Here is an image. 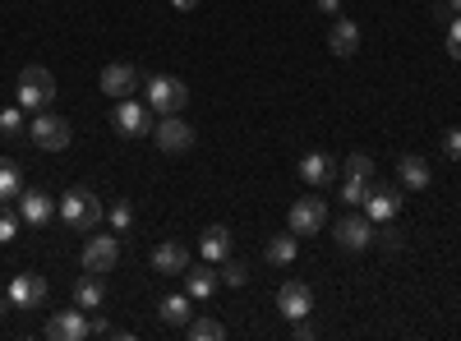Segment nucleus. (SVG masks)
<instances>
[{
	"mask_svg": "<svg viewBox=\"0 0 461 341\" xmlns=\"http://www.w3.org/2000/svg\"><path fill=\"white\" fill-rule=\"evenodd\" d=\"M60 221L69 226V231L74 236H88V231H97V226H102V217H106V208L97 203V194H93V189H69V194L60 199Z\"/></svg>",
	"mask_w": 461,
	"mask_h": 341,
	"instance_id": "1",
	"label": "nucleus"
},
{
	"mask_svg": "<svg viewBox=\"0 0 461 341\" xmlns=\"http://www.w3.org/2000/svg\"><path fill=\"white\" fill-rule=\"evenodd\" d=\"M56 102V74L47 65H28L19 74V106L23 111H51Z\"/></svg>",
	"mask_w": 461,
	"mask_h": 341,
	"instance_id": "2",
	"label": "nucleus"
},
{
	"mask_svg": "<svg viewBox=\"0 0 461 341\" xmlns=\"http://www.w3.org/2000/svg\"><path fill=\"white\" fill-rule=\"evenodd\" d=\"M111 125L121 139H148L152 125H158V111H152L148 102H134V97H121L111 111Z\"/></svg>",
	"mask_w": 461,
	"mask_h": 341,
	"instance_id": "3",
	"label": "nucleus"
},
{
	"mask_svg": "<svg viewBox=\"0 0 461 341\" xmlns=\"http://www.w3.org/2000/svg\"><path fill=\"white\" fill-rule=\"evenodd\" d=\"M143 88H148V106L158 111V116H176V111L189 106V88H185V79H176V74H152Z\"/></svg>",
	"mask_w": 461,
	"mask_h": 341,
	"instance_id": "4",
	"label": "nucleus"
},
{
	"mask_svg": "<svg viewBox=\"0 0 461 341\" xmlns=\"http://www.w3.org/2000/svg\"><path fill=\"white\" fill-rule=\"evenodd\" d=\"M28 139L42 148V153H65L69 139H74V130H69L65 116H56V111H37V116L28 121Z\"/></svg>",
	"mask_w": 461,
	"mask_h": 341,
	"instance_id": "5",
	"label": "nucleus"
},
{
	"mask_svg": "<svg viewBox=\"0 0 461 341\" xmlns=\"http://www.w3.org/2000/svg\"><path fill=\"white\" fill-rule=\"evenodd\" d=\"M79 263H84V273H97V277L115 273V263H121V240L88 231V240H84V258H79Z\"/></svg>",
	"mask_w": 461,
	"mask_h": 341,
	"instance_id": "6",
	"label": "nucleus"
},
{
	"mask_svg": "<svg viewBox=\"0 0 461 341\" xmlns=\"http://www.w3.org/2000/svg\"><path fill=\"white\" fill-rule=\"evenodd\" d=\"M152 139H158L162 153L176 157V153H189V148H194V125H189L180 111H176V116H162L158 125H152Z\"/></svg>",
	"mask_w": 461,
	"mask_h": 341,
	"instance_id": "7",
	"label": "nucleus"
},
{
	"mask_svg": "<svg viewBox=\"0 0 461 341\" xmlns=\"http://www.w3.org/2000/svg\"><path fill=\"white\" fill-rule=\"evenodd\" d=\"M328 226V203L323 199H295L291 212H286V231L295 236H319Z\"/></svg>",
	"mask_w": 461,
	"mask_h": 341,
	"instance_id": "8",
	"label": "nucleus"
},
{
	"mask_svg": "<svg viewBox=\"0 0 461 341\" xmlns=\"http://www.w3.org/2000/svg\"><path fill=\"white\" fill-rule=\"evenodd\" d=\"M406 203V189L402 184H369V199H365V217L378 226V221H393Z\"/></svg>",
	"mask_w": 461,
	"mask_h": 341,
	"instance_id": "9",
	"label": "nucleus"
},
{
	"mask_svg": "<svg viewBox=\"0 0 461 341\" xmlns=\"http://www.w3.org/2000/svg\"><path fill=\"white\" fill-rule=\"evenodd\" d=\"M378 240V226L360 212V217H341L337 221V245L346 249V254H360V249H369Z\"/></svg>",
	"mask_w": 461,
	"mask_h": 341,
	"instance_id": "10",
	"label": "nucleus"
},
{
	"mask_svg": "<svg viewBox=\"0 0 461 341\" xmlns=\"http://www.w3.org/2000/svg\"><path fill=\"white\" fill-rule=\"evenodd\" d=\"M97 88L106 93V97H134V88H139V69L134 65H125V60H111L106 69H102V79H97Z\"/></svg>",
	"mask_w": 461,
	"mask_h": 341,
	"instance_id": "11",
	"label": "nucleus"
},
{
	"mask_svg": "<svg viewBox=\"0 0 461 341\" xmlns=\"http://www.w3.org/2000/svg\"><path fill=\"white\" fill-rule=\"evenodd\" d=\"M47 337L51 341H84V337H93V328H88L84 310L74 305V310H60V314L47 319Z\"/></svg>",
	"mask_w": 461,
	"mask_h": 341,
	"instance_id": "12",
	"label": "nucleus"
},
{
	"mask_svg": "<svg viewBox=\"0 0 461 341\" xmlns=\"http://www.w3.org/2000/svg\"><path fill=\"white\" fill-rule=\"evenodd\" d=\"M10 305H14V310H37V305H47V277L19 273V277L10 282Z\"/></svg>",
	"mask_w": 461,
	"mask_h": 341,
	"instance_id": "13",
	"label": "nucleus"
},
{
	"mask_svg": "<svg viewBox=\"0 0 461 341\" xmlns=\"http://www.w3.org/2000/svg\"><path fill=\"white\" fill-rule=\"evenodd\" d=\"M152 273L158 277H185V268H189V249L180 245V240H162L158 249H152Z\"/></svg>",
	"mask_w": 461,
	"mask_h": 341,
	"instance_id": "14",
	"label": "nucleus"
},
{
	"mask_svg": "<svg viewBox=\"0 0 461 341\" xmlns=\"http://www.w3.org/2000/svg\"><path fill=\"white\" fill-rule=\"evenodd\" d=\"M277 310L295 323V319H310V310H314V291L304 286V282H286L282 291H277Z\"/></svg>",
	"mask_w": 461,
	"mask_h": 341,
	"instance_id": "15",
	"label": "nucleus"
},
{
	"mask_svg": "<svg viewBox=\"0 0 461 341\" xmlns=\"http://www.w3.org/2000/svg\"><path fill=\"white\" fill-rule=\"evenodd\" d=\"M14 203H19V217H23L28 226H47V221L56 217V203H51L47 189H23Z\"/></svg>",
	"mask_w": 461,
	"mask_h": 341,
	"instance_id": "16",
	"label": "nucleus"
},
{
	"mask_svg": "<svg viewBox=\"0 0 461 341\" xmlns=\"http://www.w3.org/2000/svg\"><path fill=\"white\" fill-rule=\"evenodd\" d=\"M217 286H221L217 263H199V268H185V291H189V300H212Z\"/></svg>",
	"mask_w": 461,
	"mask_h": 341,
	"instance_id": "17",
	"label": "nucleus"
},
{
	"mask_svg": "<svg viewBox=\"0 0 461 341\" xmlns=\"http://www.w3.org/2000/svg\"><path fill=\"white\" fill-rule=\"evenodd\" d=\"M328 47H332V56H356L360 51V28H356V19H346V14H337L332 19V28H328Z\"/></svg>",
	"mask_w": 461,
	"mask_h": 341,
	"instance_id": "18",
	"label": "nucleus"
},
{
	"mask_svg": "<svg viewBox=\"0 0 461 341\" xmlns=\"http://www.w3.org/2000/svg\"><path fill=\"white\" fill-rule=\"evenodd\" d=\"M300 180L314 184V189L332 184V180H337V157H328V153H304V157H300Z\"/></svg>",
	"mask_w": 461,
	"mask_h": 341,
	"instance_id": "19",
	"label": "nucleus"
},
{
	"mask_svg": "<svg viewBox=\"0 0 461 341\" xmlns=\"http://www.w3.org/2000/svg\"><path fill=\"white\" fill-rule=\"evenodd\" d=\"M429 180H434V171H429V162L420 153H406L397 162V184L402 189H415V194H420V189H429Z\"/></svg>",
	"mask_w": 461,
	"mask_h": 341,
	"instance_id": "20",
	"label": "nucleus"
},
{
	"mask_svg": "<svg viewBox=\"0 0 461 341\" xmlns=\"http://www.w3.org/2000/svg\"><path fill=\"white\" fill-rule=\"evenodd\" d=\"M300 254V236L295 231H282V236H267L263 245V258H267V268H291Z\"/></svg>",
	"mask_w": 461,
	"mask_h": 341,
	"instance_id": "21",
	"label": "nucleus"
},
{
	"mask_svg": "<svg viewBox=\"0 0 461 341\" xmlns=\"http://www.w3.org/2000/svg\"><path fill=\"white\" fill-rule=\"evenodd\" d=\"M158 319H162L167 328H185L189 319H194V300H189V291L162 295V300H158Z\"/></svg>",
	"mask_w": 461,
	"mask_h": 341,
	"instance_id": "22",
	"label": "nucleus"
},
{
	"mask_svg": "<svg viewBox=\"0 0 461 341\" xmlns=\"http://www.w3.org/2000/svg\"><path fill=\"white\" fill-rule=\"evenodd\" d=\"M74 305H79L84 314L106 305V286H102V277H97V273H84L79 282H74Z\"/></svg>",
	"mask_w": 461,
	"mask_h": 341,
	"instance_id": "23",
	"label": "nucleus"
},
{
	"mask_svg": "<svg viewBox=\"0 0 461 341\" xmlns=\"http://www.w3.org/2000/svg\"><path fill=\"white\" fill-rule=\"evenodd\" d=\"M199 249H203V258H208V263L230 258V231H226V226H208V231L199 236Z\"/></svg>",
	"mask_w": 461,
	"mask_h": 341,
	"instance_id": "24",
	"label": "nucleus"
},
{
	"mask_svg": "<svg viewBox=\"0 0 461 341\" xmlns=\"http://www.w3.org/2000/svg\"><path fill=\"white\" fill-rule=\"evenodd\" d=\"M19 194H23V171H19V162L0 157V203H14Z\"/></svg>",
	"mask_w": 461,
	"mask_h": 341,
	"instance_id": "25",
	"label": "nucleus"
},
{
	"mask_svg": "<svg viewBox=\"0 0 461 341\" xmlns=\"http://www.w3.org/2000/svg\"><path fill=\"white\" fill-rule=\"evenodd\" d=\"M185 332H189V341H221L226 337V323H217V319H189Z\"/></svg>",
	"mask_w": 461,
	"mask_h": 341,
	"instance_id": "26",
	"label": "nucleus"
},
{
	"mask_svg": "<svg viewBox=\"0 0 461 341\" xmlns=\"http://www.w3.org/2000/svg\"><path fill=\"white\" fill-rule=\"evenodd\" d=\"M369 184H374V180L346 175V184H341V203H351V208H365V199H369Z\"/></svg>",
	"mask_w": 461,
	"mask_h": 341,
	"instance_id": "27",
	"label": "nucleus"
},
{
	"mask_svg": "<svg viewBox=\"0 0 461 341\" xmlns=\"http://www.w3.org/2000/svg\"><path fill=\"white\" fill-rule=\"evenodd\" d=\"M106 221H111V231H115V236H125L130 226H134V203H130V199H121V203H115V208L106 212Z\"/></svg>",
	"mask_w": 461,
	"mask_h": 341,
	"instance_id": "28",
	"label": "nucleus"
},
{
	"mask_svg": "<svg viewBox=\"0 0 461 341\" xmlns=\"http://www.w3.org/2000/svg\"><path fill=\"white\" fill-rule=\"evenodd\" d=\"M341 171H346V175H360V180H374V175H378V166H374L369 153H351V157L341 162Z\"/></svg>",
	"mask_w": 461,
	"mask_h": 341,
	"instance_id": "29",
	"label": "nucleus"
},
{
	"mask_svg": "<svg viewBox=\"0 0 461 341\" xmlns=\"http://www.w3.org/2000/svg\"><path fill=\"white\" fill-rule=\"evenodd\" d=\"M217 273H221L226 286H245V282H249V263H240V258H221V268H217Z\"/></svg>",
	"mask_w": 461,
	"mask_h": 341,
	"instance_id": "30",
	"label": "nucleus"
},
{
	"mask_svg": "<svg viewBox=\"0 0 461 341\" xmlns=\"http://www.w3.org/2000/svg\"><path fill=\"white\" fill-rule=\"evenodd\" d=\"M19 212L10 208V203H0V245H10V240H19Z\"/></svg>",
	"mask_w": 461,
	"mask_h": 341,
	"instance_id": "31",
	"label": "nucleus"
},
{
	"mask_svg": "<svg viewBox=\"0 0 461 341\" xmlns=\"http://www.w3.org/2000/svg\"><path fill=\"white\" fill-rule=\"evenodd\" d=\"M23 130H28L23 125V106H5V111H0V134H5V139H14Z\"/></svg>",
	"mask_w": 461,
	"mask_h": 341,
	"instance_id": "32",
	"label": "nucleus"
},
{
	"mask_svg": "<svg viewBox=\"0 0 461 341\" xmlns=\"http://www.w3.org/2000/svg\"><path fill=\"white\" fill-rule=\"evenodd\" d=\"M443 157H447V162H461V130H456V125L443 134Z\"/></svg>",
	"mask_w": 461,
	"mask_h": 341,
	"instance_id": "33",
	"label": "nucleus"
},
{
	"mask_svg": "<svg viewBox=\"0 0 461 341\" xmlns=\"http://www.w3.org/2000/svg\"><path fill=\"white\" fill-rule=\"evenodd\" d=\"M447 56H452V60H461V14L447 23Z\"/></svg>",
	"mask_w": 461,
	"mask_h": 341,
	"instance_id": "34",
	"label": "nucleus"
},
{
	"mask_svg": "<svg viewBox=\"0 0 461 341\" xmlns=\"http://www.w3.org/2000/svg\"><path fill=\"white\" fill-rule=\"evenodd\" d=\"M291 337H295V341H310V337H314V328H310V319H295V328H291Z\"/></svg>",
	"mask_w": 461,
	"mask_h": 341,
	"instance_id": "35",
	"label": "nucleus"
},
{
	"mask_svg": "<svg viewBox=\"0 0 461 341\" xmlns=\"http://www.w3.org/2000/svg\"><path fill=\"white\" fill-rule=\"evenodd\" d=\"M88 328H93V337H115V328H111L106 319H97V323H88Z\"/></svg>",
	"mask_w": 461,
	"mask_h": 341,
	"instance_id": "36",
	"label": "nucleus"
},
{
	"mask_svg": "<svg viewBox=\"0 0 461 341\" xmlns=\"http://www.w3.org/2000/svg\"><path fill=\"white\" fill-rule=\"evenodd\" d=\"M319 14H332L337 19L341 14V0H319Z\"/></svg>",
	"mask_w": 461,
	"mask_h": 341,
	"instance_id": "37",
	"label": "nucleus"
},
{
	"mask_svg": "<svg viewBox=\"0 0 461 341\" xmlns=\"http://www.w3.org/2000/svg\"><path fill=\"white\" fill-rule=\"evenodd\" d=\"M171 5H176L180 14H189V10H194V5H199V0H171Z\"/></svg>",
	"mask_w": 461,
	"mask_h": 341,
	"instance_id": "38",
	"label": "nucleus"
},
{
	"mask_svg": "<svg viewBox=\"0 0 461 341\" xmlns=\"http://www.w3.org/2000/svg\"><path fill=\"white\" fill-rule=\"evenodd\" d=\"M447 5H452V10H456V14H461V0H447Z\"/></svg>",
	"mask_w": 461,
	"mask_h": 341,
	"instance_id": "39",
	"label": "nucleus"
}]
</instances>
